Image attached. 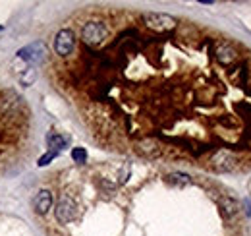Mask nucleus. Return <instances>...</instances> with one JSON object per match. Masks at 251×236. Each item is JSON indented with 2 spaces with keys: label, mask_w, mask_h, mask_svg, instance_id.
I'll return each instance as SVG.
<instances>
[{
  "label": "nucleus",
  "mask_w": 251,
  "mask_h": 236,
  "mask_svg": "<svg viewBox=\"0 0 251 236\" xmlns=\"http://www.w3.org/2000/svg\"><path fill=\"white\" fill-rule=\"evenodd\" d=\"M20 82H22V86H25V88L33 86V84L37 82V70H35V68H25V70L22 72V76H20Z\"/></svg>",
  "instance_id": "obj_13"
},
{
  "label": "nucleus",
  "mask_w": 251,
  "mask_h": 236,
  "mask_svg": "<svg viewBox=\"0 0 251 236\" xmlns=\"http://www.w3.org/2000/svg\"><path fill=\"white\" fill-rule=\"evenodd\" d=\"M135 151L141 157H145V159H157V157L162 155L160 144H158L157 140H153V138H143V140L135 142Z\"/></svg>",
  "instance_id": "obj_7"
},
{
  "label": "nucleus",
  "mask_w": 251,
  "mask_h": 236,
  "mask_svg": "<svg viewBox=\"0 0 251 236\" xmlns=\"http://www.w3.org/2000/svg\"><path fill=\"white\" fill-rule=\"evenodd\" d=\"M75 49V35L72 30H60L54 37V51L58 57H70Z\"/></svg>",
  "instance_id": "obj_5"
},
{
  "label": "nucleus",
  "mask_w": 251,
  "mask_h": 236,
  "mask_svg": "<svg viewBox=\"0 0 251 236\" xmlns=\"http://www.w3.org/2000/svg\"><path fill=\"white\" fill-rule=\"evenodd\" d=\"M54 215H56V221L62 223V225L72 223V221L75 219V215H77V206H75V202H74L70 196L64 194L62 198L58 200V204H56Z\"/></svg>",
  "instance_id": "obj_4"
},
{
  "label": "nucleus",
  "mask_w": 251,
  "mask_h": 236,
  "mask_svg": "<svg viewBox=\"0 0 251 236\" xmlns=\"http://www.w3.org/2000/svg\"><path fill=\"white\" fill-rule=\"evenodd\" d=\"M220 209H222V213L228 217V219H236L238 215H240V204L234 200V198H222L220 200Z\"/></svg>",
  "instance_id": "obj_11"
},
{
  "label": "nucleus",
  "mask_w": 251,
  "mask_h": 236,
  "mask_svg": "<svg viewBox=\"0 0 251 236\" xmlns=\"http://www.w3.org/2000/svg\"><path fill=\"white\" fill-rule=\"evenodd\" d=\"M215 59L219 60L222 66H230L238 60V51L228 43H219L215 47Z\"/></svg>",
  "instance_id": "obj_8"
},
{
  "label": "nucleus",
  "mask_w": 251,
  "mask_h": 236,
  "mask_svg": "<svg viewBox=\"0 0 251 236\" xmlns=\"http://www.w3.org/2000/svg\"><path fill=\"white\" fill-rule=\"evenodd\" d=\"M106 39V28L100 22H87L81 30V41L87 47H97Z\"/></svg>",
  "instance_id": "obj_3"
},
{
  "label": "nucleus",
  "mask_w": 251,
  "mask_h": 236,
  "mask_svg": "<svg viewBox=\"0 0 251 236\" xmlns=\"http://www.w3.org/2000/svg\"><path fill=\"white\" fill-rule=\"evenodd\" d=\"M166 182L170 184V186H188V184H191V178H189V175H186V173H172V175H168L166 177Z\"/></svg>",
  "instance_id": "obj_12"
},
{
  "label": "nucleus",
  "mask_w": 251,
  "mask_h": 236,
  "mask_svg": "<svg viewBox=\"0 0 251 236\" xmlns=\"http://www.w3.org/2000/svg\"><path fill=\"white\" fill-rule=\"evenodd\" d=\"M129 173H131V167H129V163H126L124 169H122V173L118 175V182H120V184L127 182V178H129Z\"/></svg>",
  "instance_id": "obj_16"
},
{
  "label": "nucleus",
  "mask_w": 251,
  "mask_h": 236,
  "mask_svg": "<svg viewBox=\"0 0 251 236\" xmlns=\"http://www.w3.org/2000/svg\"><path fill=\"white\" fill-rule=\"evenodd\" d=\"M143 22L145 26L151 31H157V33H166V31L176 30L178 22L176 18L168 16V14H158V12H147L143 14Z\"/></svg>",
  "instance_id": "obj_1"
},
{
  "label": "nucleus",
  "mask_w": 251,
  "mask_h": 236,
  "mask_svg": "<svg viewBox=\"0 0 251 236\" xmlns=\"http://www.w3.org/2000/svg\"><path fill=\"white\" fill-rule=\"evenodd\" d=\"M47 146L50 148V151L58 153V151H62L70 146V138L58 134V132H50V134H47Z\"/></svg>",
  "instance_id": "obj_10"
},
{
  "label": "nucleus",
  "mask_w": 251,
  "mask_h": 236,
  "mask_svg": "<svg viewBox=\"0 0 251 236\" xmlns=\"http://www.w3.org/2000/svg\"><path fill=\"white\" fill-rule=\"evenodd\" d=\"M56 155H58V153H54V151H49L47 155H43V157L39 159V163H37V165H39V167H45V165H49L52 159H56Z\"/></svg>",
  "instance_id": "obj_15"
},
{
  "label": "nucleus",
  "mask_w": 251,
  "mask_h": 236,
  "mask_svg": "<svg viewBox=\"0 0 251 236\" xmlns=\"http://www.w3.org/2000/svg\"><path fill=\"white\" fill-rule=\"evenodd\" d=\"M18 57L22 60H25V62H43L45 57H47V47H45V43H31V45H27V47H24V49H20L18 51Z\"/></svg>",
  "instance_id": "obj_6"
},
{
  "label": "nucleus",
  "mask_w": 251,
  "mask_h": 236,
  "mask_svg": "<svg viewBox=\"0 0 251 236\" xmlns=\"http://www.w3.org/2000/svg\"><path fill=\"white\" fill-rule=\"evenodd\" d=\"M33 207H35V211L39 215H47L49 209L52 207V196H50V192L49 190H41L35 196V200H33Z\"/></svg>",
  "instance_id": "obj_9"
},
{
  "label": "nucleus",
  "mask_w": 251,
  "mask_h": 236,
  "mask_svg": "<svg viewBox=\"0 0 251 236\" xmlns=\"http://www.w3.org/2000/svg\"><path fill=\"white\" fill-rule=\"evenodd\" d=\"M72 159H74V163L83 165V163L87 161V151L83 148H74L72 149Z\"/></svg>",
  "instance_id": "obj_14"
},
{
  "label": "nucleus",
  "mask_w": 251,
  "mask_h": 236,
  "mask_svg": "<svg viewBox=\"0 0 251 236\" xmlns=\"http://www.w3.org/2000/svg\"><path fill=\"white\" fill-rule=\"evenodd\" d=\"M209 163H211V169H213L215 173H230V171L236 169L238 157H236V153H234L232 149L222 148V149H219V151H215V155L211 157Z\"/></svg>",
  "instance_id": "obj_2"
}]
</instances>
